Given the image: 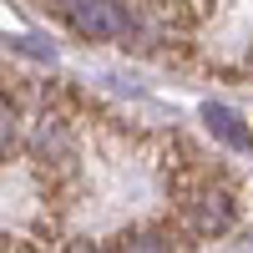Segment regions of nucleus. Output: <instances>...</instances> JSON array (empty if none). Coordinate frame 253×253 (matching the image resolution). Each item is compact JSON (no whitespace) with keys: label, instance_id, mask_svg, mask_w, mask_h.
Listing matches in <instances>:
<instances>
[{"label":"nucleus","instance_id":"obj_1","mask_svg":"<svg viewBox=\"0 0 253 253\" xmlns=\"http://www.w3.org/2000/svg\"><path fill=\"white\" fill-rule=\"evenodd\" d=\"M182 223H187V233H198V238L228 233V228H233V198H228V187H213V182L193 187L187 203H182Z\"/></svg>","mask_w":253,"mask_h":253},{"label":"nucleus","instance_id":"obj_2","mask_svg":"<svg viewBox=\"0 0 253 253\" xmlns=\"http://www.w3.org/2000/svg\"><path fill=\"white\" fill-rule=\"evenodd\" d=\"M208 122H213V132H218L223 142H233V147H248V132L238 126V117H233V112H223V107H208Z\"/></svg>","mask_w":253,"mask_h":253}]
</instances>
